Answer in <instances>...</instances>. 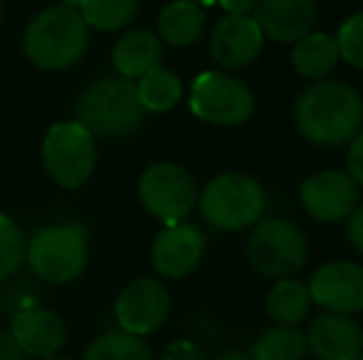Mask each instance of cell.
Wrapping results in <instances>:
<instances>
[{"label": "cell", "mask_w": 363, "mask_h": 360, "mask_svg": "<svg viewBox=\"0 0 363 360\" xmlns=\"http://www.w3.org/2000/svg\"><path fill=\"white\" fill-rule=\"evenodd\" d=\"M264 35L250 15H228L213 28L211 54L225 69H245L262 52Z\"/></svg>", "instance_id": "obj_14"}, {"label": "cell", "mask_w": 363, "mask_h": 360, "mask_svg": "<svg viewBox=\"0 0 363 360\" xmlns=\"http://www.w3.org/2000/svg\"><path fill=\"white\" fill-rule=\"evenodd\" d=\"M216 360H255L250 353H240V351H233V353H223V356H218Z\"/></svg>", "instance_id": "obj_33"}, {"label": "cell", "mask_w": 363, "mask_h": 360, "mask_svg": "<svg viewBox=\"0 0 363 360\" xmlns=\"http://www.w3.org/2000/svg\"><path fill=\"white\" fill-rule=\"evenodd\" d=\"M161 360H206L203 351L193 341H176L163 351Z\"/></svg>", "instance_id": "obj_29"}, {"label": "cell", "mask_w": 363, "mask_h": 360, "mask_svg": "<svg viewBox=\"0 0 363 360\" xmlns=\"http://www.w3.org/2000/svg\"><path fill=\"white\" fill-rule=\"evenodd\" d=\"M309 353L306 336L296 326H274L267 328L255 341L252 356L255 360H304Z\"/></svg>", "instance_id": "obj_23"}, {"label": "cell", "mask_w": 363, "mask_h": 360, "mask_svg": "<svg viewBox=\"0 0 363 360\" xmlns=\"http://www.w3.org/2000/svg\"><path fill=\"white\" fill-rule=\"evenodd\" d=\"M294 121L316 146H344L363 129V99L344 82H316L296 99Z\"/></svg>", "instance_id": "obj_1"}, {"label": "cell", "mask_w": 363, "mask_h": 360, "mask_svg": "<svg viewBox=\"0 0 363 360\" xmlns=\"http://www.w3.org/2000/svg\"><path fill=\"white\" fill-rule=\"evenodd\" d=\"M339 59H346L351 67L363 69V13H356L341 25L336 35Z\"/></svg>", "instance_id": "obj_27"}, {"label": "cell", "mask_w": 363, "mask_h": 360, "mask_svg": "<svg viewBox=\"0 0 363 360\" xmlns=\"http://www.w3.org/2000/svg\"><path fill=\"white\" fill-rule=\"evenodd\" d=\"M0 360H25L23 351L13 341L10 331H3V328H0Z\"/></svg>", "instance_id": "obj_31"}, {"label": "cell", "mask_w": 363, "mask_h": 360, "mask_svg": "<svg viewBox=\"0 0 363 360\" xmlns=\"http://www.w3.org/2000/svg\"><path fill=\"white\" fill-rule=\"evenodd\" d=\"M77 124L94 139H126L141 129L146 109L139 101L136 82L126 77H101L79 94L74 104Z\"/></svg>", "instance_id": "obj_3"}, {"label": "cell", "mask_w": 363, "mask_h": 360, "mask_svg": "<svg viewBox=\"0 0 363 360\" xmlns=\"http://www.w3.org/2000/svg\"><path fill=\"white\" fill-rule=\"evenodd\" d=\"M84 360H153L144 338L126 331H106L86 346Z\"/></svg>", "instance_id": "obj_24"}, {"label": "cell", "mask_w": 363, "mask_h": 360, "mask_svg": "<svg viewBox=\"0 0 363 360\" xmlns=\"http://www.w3.org/2000/svg\"><path fill=\"white\" fill-rule=\"evenodd\" d=\"M206 237L196 225H168L151 245V265L163 279H183L201 265Z\"/></svg>", "instance_id": "obj_13"}, {"label": "cell", "mask_w": 363, "mask_h": 360, "mask_svg": "<svg viewBox=\"0 0 363 360\" xmlns=\"http://www.w3.org/2000/svg\"><path fill=\"white\" fill-rule=\"evenodd\" d=\"M89 47V28L79 10L55 5L38 13L23 35V52L43 72H62L79 62Z\"/></svg>", "instance_id": "obj_2"}, {"label": "cell", "mask_w": 363, "mask_h": 360, "mask_svg": "<svg viewBox=\"0 0 363 360\" xmlns=\"http://www.w3.org/2000/svg\"><path fill=\"white\" fill-rule=\"evenodd\" d=\"M25 262V237L15 220L0 212V281L20 272Z\"/></svg>", "instance_id": "obj_26"}, {"label": "cell", "mask_w": 363, "mask_h": 360, "mask_svg": "<svg viewBox=\"0 0 363 360\" xmlns=\"http://www.w3.org/2000/svg\"><path fill=\"white\" fill-rule=\"evenodd\" d=\"M10 336L18 343L23 356L35 360L55 358L65 348L67 341V326L55 311L43 306L23 308L13 316Z\"/></svg>", "instance_id": "obj_15"}, {"label": "cell", "mask_w": 363, "mask_h": 360, "mask_svg": "<svg viewBox=\"0 0 363 360\" xmlns=\"http://www.w3.org/2000/svg\"><path fill=\"white\" fill-rule=\"evenodd\" d=\"M311 303L331 313H361L363 311V267L356 262H329L321 265L309 279Z\"/></svg>", "instance_id": "obj_11"}, {"label": "cell", "mask_w": 363, "mask_h": 360, "mask_svg": "<svg viewBox=\"0 0 363 360\" xmlns=\"http://www.w3.org/2000/svg\"><path fill=\"white\" fill-rule=\"evenodd\" d=\"M191 111L213 126H240L252 119L255 94L242 79L225 72H203L191 87Z\"/></svg>", "instance_id": "obj_9"}, {"label": "cell", "mask_w": 363, "mask_h": 360, "mask_svg": "<svg viewBox=\"0 0 363 360\" xmlns=\"http://www.w3.org/2000/svg\"><path fill=\"white\" fill-rule=\"evenodd\" d=\"M250 265L269 279H289L306 265L309 245L294 222L269 217L255 225L247 240Z\"/></svg>", "instance_id": "obj_6"}, {"label": "cell", "mask_w": 363, "mask_h": 360, "mask_svg": "<svg viewBox=\"0 0 363 360\" xmlns=\"http://www.w3.org/2000/svg\"><path fill=\"white\" fill-rule=\"evenodd\" d=\"M346 235H349V242L356 247L359 252H363V205L356 207L349 215V225H346Z\"/></svg>", "instance_id": "obj_30"}, {"label": "cell", "mask_w": 363, "mask_h": 360, "mask_svg": "<svg viewBox=\"0 0 363 360\" xmlns=\"http://www.w3.org/2000/svg\"><path fill=\"white\" fill-rule=\"evenodd\" d=\"M306 336L309 353L316 360H356L361 358V328L344 313H319L311 318Z\"/></svg>", "instance_id": "obj_17"}, {"label": "cell", "mask_w": 363, "mask_h": 360, "mask_svg": "<svg viewBox=\"0 0 363 360\" xmlns=\"http://www.w3.org/2000/svg\"><path fill=\"white\" fill-rule=\"evenodd\" d=\"M136 91H139V101L146 109V114H163L171 111L173 106L181 101L183 84L176 72L166 67H156L141 79H136Z\"/></svg>", "instance_id": "obj_22"}, {"label": "cell", "mask_w": 363, "mask_h": 360, "mask_svg": "<svg viewBox=\"0 0 363 360\" xmlns=\"http://www.w3.org/2000/svg\"><path fill=\"white\" fill-rule=\"evenodd\" d=\"M163 42L148 30H131L121 35L111 50V64L116 74L126 79H141L151 69L161 67Z\"/></svg>", "instance_id": "obj_18"}, {"label": "cell", "mask_w": 363, "mask_h": 360, "mask_svg": "<svg viewBox=\"0 0 363 360\" xmlns=\"http://www.w3.org/2000/svg\"><path fill=\"white\" fill-rule=\"evenodd\" d=\"M25 262L45 284H69L79 279L89 262V247L82 227L48 225L25 242Z\"/></svg>", "instance_id": "obj_5"}, {"label": "cell", "mask_w": 363, "mask_h": 360, "mask_svg": "<svg viewBox=\"0 0 363 360\" xmlns=\"http://www.w3.org/2000/svg\"><path fill=\"white\" fill-rule=\"evenodd\" d=\"M316 15L319 13L314 0H259L252 18L264 37L282 45H294L314 33Z\"/></svg>", "instance_id": "obj_16"}, {"label": "cell", "mask_w": 363, "mask_h": 360, "mask_svg": "<svg viewBox=\"0 0 363 360\" xmlns=\"http://www.w3.org/2000/svg\"><path fill=\"white\" fill-rule=\"evenodd\" d=\"M349 175L356 185H363V129L354 136L349 146Z\"/></svg>", "instance_id": "obj_28"}, {"label": "cell", "mask_w": 363, "mask_h": 360, "mask_svg": "<svg viewBox=\"0 0 363 360\" xmlns=\"http://www.w3.org/2000/svg\"><path fill=\"white\" fill-rule=\"evenodd\" d=\"M82 3H84V0H65V5L72 10H82Z\"/></svg>", "instance_id": "obj_34"}, {"label": "cell", "mask_w": 363, "mask_h": 360, "mask_svg": "<svg viewBox=\"0 0 363 360\" xmlns=\"http://www.w3.org/2000/svg\"><path fill=\"white\" fill-rule=\"evenodd\" d=\"M228 15H252L259 0H218Z\"/></svg>", "instance_id": "obj_32"}, {"label": "cell", "mask_w": 363, "mask_h": 360, "mask_svg": "<svg viewBox=\"0 0 363 360\" xmlns=\"http://www.w3.org/2000/svg\"><path fill=\"white\" fill-rule=\"evenodd\" d=\"M139 5L141 0H84L79 13L86 28L99 33H119L136 18Z\"/></svg>", "instance_id": "obj_25"}, {"label": "cell", "mask_w": 363, "mask_h": 360, "mask_svg": "<svg viewBox=\"0 0 363 360\" xmlns=\"http://www.w3.org/2000/svg\"><path fill=\"white\" fill-rule=\"evenodd\" d=\"M356 360H363V356H361V358H356Z\"/></svg>", "instance_id": "obj_39"}, {"label": "cell", "mask_w": 363, "mask_h": 360, "mask_svg": "<svg viewBox=\"0 0 363 360\" xmlns=\"http://www.w3.org/2000/svg\"><path fill=\"white\" fill-rule=\"evenodd\" d=\"M188 3H198V5H201V3H211V0H188Z\"/></svg>", "instance_id": "obj_35"}, {"label": "cell", "mask_w": 363, "mask_h": 360, "mask_svg": "<svg viewBox=\"0 0 363 360\" xmlns=\"http://www.w3.org/2000/svg\"><path fill=\"white\" fill-rule=\"evenodd\" d=\"M361 356H363V328H361Z\"/></svg>", "instance_id": "obj_38"}, {"label": "cell", "mask_w": 363, "mask_h": 360, "mask_svg": "<svg viewBox=\"0 0 363 360\" xmlns=\"http://www.w3.org/2000/svg\"><path fill=\"white\" fill-rule=\"evenodd\" d=\"M43 163L60 187L77 190L94 175L96 139L77 121L52 126L43 144Z\"/></svg>", "instance_id": "obj_7"}, {"label": "cell", "mask_w": 363, "mask_h": 360, "mask_svg": "<svg viewBox=\"0 0 363 360\" xmlns=\"http://www.w3.org/2000/svg\"><path fill=\"white\" fill-rule=\"evenodd\" d=\"M198 205L206 222L216 230L242 232L262 220L267 195L252 175L220 173L198 192Z\"/></svg>", "instance_id": "obj_4"}, {"label": "cell", "mask_w": 363, "mask_h": 360, "mask_svg": "<svg viewBox=\"0 0 363 360\" xmlns=\"http://www.w3.org/2000/svg\"><path fill=\"white\" fill-rule=\"evenodd\" d=\"M336 62H339L336 40L326 33H309L299 42H294L291 50V64L296 74L309 82H321L336 67Z\"/></svg>", "instance_id": "obj_20"}, {"label": "cell", "mask_w": 363, "mask_h": 360, "mask_svg": "<svg viewBox=\"0 0 363 360\" xmlns=\"http://www.w3.org/2000/svg\"><path fill=\"white\" fill-rule=\"evenodd\" d=\"M156 37L171 47H191L206 33V10L198 3L173 0L158 13Z\"/></svg>", "instance_id": "obj_19"}, {"label": "cell", "mask_w": 363, "mask_h": 360, "mask_svg": "<svg viewBox=\"0 0 363 360\" xmlns=\"http://www.w3.org/2000/svg\"><path fill=\"white\" fill-rule=\"evenodd\" d=\"M43 360H69V358H60V356H55V358H43Z\"/></svg>", "instance_id": "obj_36"}, {"label": "cell", "mask_w": 363, "mask_h": 360, "mask_svg": "<svg viewBox=\"0 0 363 360\" xmlns=\"http://www.w3.org/2000/svg\"><path fill=\"white\" fill-rule=\"evenodd\" d=\"M141 205L163 225H178L198 205V185L193 175L178 163H153L139 180Z\"/></svg>", "instance_id": "obj_8"}, {"label": "cell", "mask_w": 363, "mask_h": 360, "mask_svg": "<svg viewBox=\"0 0 363 360\" xmlns=\"http://www.w3.org/2000/svg\"><path fill=\"white\" fill-rule=\"evenodd\" d=\"M304 210L316 222L346 220L359 207V185L349 173L341 170H321L309 175L299 187Z\"/></svg>", "instance_id": "obj_12"}, {"label": "cell", "mask_w": 363, "mask_h": 360, "mask_svg": "<svg viewBox=\"0 0 363 360\" xmlns=\"http://www.w3.org/2000/svg\"><path fill=\"white\" fill-rule=\"evenodd\" d=\"M3 8H5V0H0V18H3Z\"/></svg>", "instance_id": "obj_37"}, {"label": "cell", "mask_w": 363, "mask_h": 360, "mask_svg": "<svg viewBox=\"0 0 363 360\" xmlns=\"http://www.w3.org/2000/svg\"><path fill=\"white\" fill-rule=\"evenodd\" d=\"M171 313V294L161 279L141 277L134 279L121 289L114 301V316L119 323V331L131 336H151L166 323Z\"/></svg>", "instance_id": "obj_10"}, {"label": "cell", "mask_w": 363, "mask_h": 360, "mask_svg": "<svg viewBox=\"0 0 363 360\" xmlns=\"http://www.w3.org/2000/svg\"><path fill=\"white\" fill-rule=\"evenodd\" d=\"M311 296L306 284L296 279H277L267 294V313L277 326H296L309 316Z\"/></svg>", "instance_id": "obj_21"}]
</instances>
